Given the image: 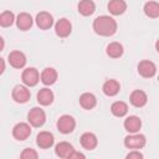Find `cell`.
I'll list each match as a JSON object with an SVG mask.
<instances>
[{
    "mask_svg": "<svg viewBox=\"0 0 159 159\" xmlns=\"http://www.w3.org/2000/svg\"><path fill=\"white\" fill-rule=\"evenodd\" d=\"M93 30L101 36H112L117 31V22L113 17L102 15L93 21Z\"/></svg>",
    "mask_w": 159,
    "mask_h": 159,
    "instance_id": "1",
    "label": "cell"
},
{
    "mask_svg": "<svg viewBox=\"0 0 159 159\" xmlns=\"http://www.w3.org/2000/svg\"><path fill=\"white\" fill-rule=\"evenodd\" d=\"M27 120L32 127H41L46 122V113L39 107H34L27 113Z\"/></svg>",
    "mask_w": 159,
    "mask_h": 159,
    "instance_id": "2",
    "label": "cell"
},
{
    "mask_svg": "<svg viewBox=\"0 0 159 159\" xmlns=\"http://www.w3.org/2000/svg\"><path fill=\"white\" fill-rule=\"evenodd\" d=\"M145 142H147L145 137L143 134H139L138 132L130 133L124 138V145L128 149H140L145 145Z\"/></svg>",
    "mask_w": 159,
    "mask_h": 159,
    "instance_id": "3",
    "label": "cell"
},
{
    "mask_svg": "<svg viewBox=\"0 0 159 159\" xmlns=\"http://www.w3.org/2000/svg\"><path fill=\"white\" fill-rule=\"evenodd\" d=\"M76 127V120L73 117L68 116V114H63L58 118L57 120V129L63 133V134H68V133H72L73 129Z\"/></svg>",
    "mask_w": 159,
    "mask_h": 159,
    "instance_id": "4",
    "label": "cell"
},
{
    "mask_svg": "<svg viewBox=\"0 0 159 159\" xmlns=\"http://www.w3.org/2000/svg\"><path fill=\"white\" fill-rule=\"evenodd\" d=\"M21 78H22V82H24L25 86L34 87L40 81V75H39V71L35 67H29V68L24 70V72L21 75Z\"/></svg>",
    "mask_w": 159,
    "mask_h": 159,
    "instance_id": "5",
    "label": "cell"
},
{
    "mask_svg": "<svg viewBox=\"0 0 159 159\" xmlns=\"http://www.w3.org/2000/svg\"><path fill=\"white\" fill-rule=\"evenodd\" d=\"M12 99L17 103H26L30 99V89L27 88V86H22V84H16L12 89Z\"/></svg>",
    "mask_w": 159,
    "mask_h": 159,
    "instance_id": "6",
    "label": "cell"
},
{
    "mask_svg": "<svg viewBox=\"0 0 159 159\" xmlns=\"http://www.w3.org/2000/svg\"><path fill=\"white\" fill-rule=\"evenodd\" d=\"M138 72L142 77L150 78L157 73V66L149 60H143L138 63Z\"/></svg>",
    "mask_w": 159,
    "mask_h": 159,
    "instance_id": "7",
    "label": "cell"
},
{
    "mask_svg": "<svg viewBox=\"0 0 159 159\" xmlns=\"http://www.w3.org/2000/svg\"><path fill=\"white\" fill-rule=\"evenodd\" d=\"M30 134H31V127L27 123L20 122L15 124V127L12 128V135L17 140H25L30 137Z\"/></svg>",
    "mask_w": 159,
    "mask_h": 159,
    "instance_id": "8",
    "label": "cell"
},
{
    "mask_svg": "<svg viewBox=\"0 0 159 159\" xmlns=\"http://www.w3.org/2000/svg\"><path fill=\"white\" fill-rule=\"evenodd\" d=\"M36 25L41 29V30H48L52 25H53V17L50 12L47 11H41L36 15Z\"/></svg>",
    "mask_w": 159,
    "mask_h": 159,
    "instance_id": "9",
    "label": "cell"
},
{
    "mask_svg": "<svg viewBox=\"0 0 159 159\" xmlns=\"http://www.w3.org/2000/svg\"><path fill=\"white\" fill-rule=\"evenodd\" d=\"M71 30H72V25H71V22H70V20H67V19H60L57 22H56V25H55V32H56V35L57 36H60V37H67L70 34H71Z\"/></svg>",
    "mask_w": 159,
    "mask_h": 159,
    "instance_id": "10",
    "label": "cell"
},
{
    "mask_svg": "<svg viewBox=\"0 0 159 159\" xmlns=\"http://www.w3.org/2000/svg\"><path fill=\"white\" fill-rule=\"evenodd\" d=\"M7 61L14 68H22L26 65V56L21 51H12L9 53Z\"/></svg>",
    "mask_w": 159,
    "mask_h": 159,
    "instance_id": "11",
    "label": "cell"
},
{
    "mask_svg": "<svg viewBox=\"0 0 159 159\" xmlns=\"http://www.w3.org/2000/svg\"><path fill=\"white\" fill-rule=\"evenodd\" d=\"M53 142H55V139H53L52 133L46 132V130L40 132V133L37 134V137H36V144H37L40 148H42V149L51 148V147L53 145Z\"/></svg>",
    "mask_w": 159,
    "mask_h": 159,
    "instance_id": "12",
    "label": "cell"
},
{
    "mask_svg": "<svg viewBox=\"0 0 159 159\" xmlns=\"http://www.w3.org/2000/svg\"><path fill=\"white\" fill-rule=\"evenodd\" d=\"M73 152H75V149H73L72 144H70L67 142H60L55 148L56 155L60 158H65V159H70Z\"/></svg>",
    "mask_w": 159,
    "mask_h": 159,
    "instance_id": "13",
    "label": "cell"
},
{
    "mask_svg": "<svg viewBox=\"0 0 159 159\" xmlns=\"http://www.w3.org/2000/svg\"><path fill=\"white\" fill-rule=\"evenodd\" d=\"M129 101H130V103H132L134 107L140 108V107H144V106L147 104L148 98H147L145 92H143V91H140V89H135V91H133V92L130 93Z\"/></svg>",
    "mask_w": 159,
    "mask_h": 159,
    "instance_id": "14",
    "label": "cell"
},
{
    "mask_svg": "<svg viewBox=\"0 0 159 159\" xmlns=\"http://www.w3.org/2000/svg\"><path fill=\"white\" fill-rule=\"evenodd\" d=\"M123 125L128 133H137V132H139V129L142 127V120L137 116H129L125 118Z\"/></svg>",
    "mask_w": 159,
    "mask_h": 159,
    "instance_id": "15",
    "label": "cell"
},
{
    "mask_svg": "<svg viewBox=\"0 0 159 159\" xmlns=\"http://www.w3.org/2000/svg\"><path fill=\"white\" fill-rule=\"evenodd\" d=\"M41 82L46 86H51L57 81V71L52 67H46L42 72H41Z\"/></svg>",
    "mask_w": 159,
    "mask_h": 159,
    "instance_id": "16",
    "label": "cell"
},
{
    "mask_svg": "<svg viewBox=\"0 0 159 159\" xmlns=\"http://www.w3.org/2000/svg\"><path fill=\"white\" fill-rule=\"evenodd\" d=\"M32 22H34V20H32L31 15L27 12H20L16 17V26L22 31L29 30L32 26Z\"/></svg>",
    "mask_w": 159,
    "mask_h": 159,
    "instance_id": "17",
    "label": "cell"
},
{
    "mask_svg": "<svg viewBox=\"0 0 159 159\" xmlns=\"http://www.w3.org/2000/svg\"><path fill=\"white\" fill-rule=\"evenodd\" d=\"M102 89H103V93H104L106 96L113 97V96H116V94L119 92L120 84H119V82L116 81V80H107V81L103 83Z\"/></svg>",
    "mask_w": 159,
    "mask_h": 159,
    "instance_id": "18",
    "label": "cell"
},
{
    "mask_svg": "<svg viewBox=\"0 0 159 159\" xmlns=\"http://www.w3.org/2000/svg\"><path fill=\"white\" fill-rule=\"evenodd\" d=\"M81 145L87 149V150H92L97 147V137L93 133L86 132L81 135Z\"/></svg>",
    "mask_w": 159,
    "mask_h": 159,
    "instance_id": "19",
    "label": "cell"
},
{
    "mask_svg": "<svg viewBox=\"0 0 159 159\" xmlns=\"http://www.w3.org/2000/svg\"><path fill=\"white\" fill-rule=\"evenodd\" d=\"M108 10L112 15H122L127 10V4L124 0H109Z\"/></svg>",
    "mask_w": 159,
    "mask_h": 159,
    "instance_id": "20",
    "label": "cell"
},
{
    "mask_svg": "<svg viewBox=\"0 0 159 159\" xmlns=\"http://www.w3.org/2000/svg\"><path fill=\"white\" fill-rule=\"evenodd\" d=\"M37 102L42 106H50L53 102V93L48 88H41L37 92Z\"/></svg>",
    "mask_w": 159,
    "mask_h": 159,
    "instance_id": "21",
    "label": "cell"
},
{
    "mask_svg": "<svg viewBox=\"0 0 159 159\" xmlns=\"http://www.w3.org/2000/svg\"><path fill=\"white\" fill-rule=\"evenodd\" d=\"M80 104L84 109H92L97 104V98L93 93H89V92L82 93L81 97H80Z\"/></svg>",
    "mask_w": 159,
    "mask_h": 159,
    "instance_id": "22",
    "label": "cell"
},
{
    "mask_svg": "<svg viewBox=\"0 0 159 159\" xmlns=\"http://www.w3.org/2000/svg\"><path fill=\"white\" fill-rule=\"evenodd\" d=\"M96 10V4L93 0H81L78 2V12L83 16H89L94 12Z\"/></svg>",
    "mask_w": 159,
    "mask_h": 159,
    "instance_id": "23",
    "label": "cell"
},
{
    "mask_svg": "<svg viewBox=\"0 0 159 159\" xmlns=\"http://www.w3.org/2000/svg\"><path fill=\"white\" fill-rule=\"evenodd\" d=\"M111 112L116 117H124L128 112V106H127V103H124L122 101H116L111 106Z\"/></svg>",
    "mask_w": 159,
    "mask_h": 159,
    "instance_id": "24",
    "label": "cell"
},
{
    "mask_svg": "<svg viewBox=\"0 0 159 159\" xmlns=\"http://www.w3.org/2000/svg\"><path fill=\"white\" fill-rule=\"evenodd\" d=\"M106 52L109 57L112 58H118L123 55V46L119 43V42H111L107 48H106Z\"/></svg>",
    "mask_w": 159,
    "mask_h": 159,
    "instance_id": "25",
    "label": "cell"
},
{
    "mask_svg": "<svg viewBox=\"0 0 159 159\" xmlns=\"http://www.w3.org/2000/svg\"><path fill=\"white\" fill-rule=\"evenodd\" d=\"M144 14L148 17L157 19L159 16V4L155 1H148L144 5Z\"/></svg>",
    "mask_w": 159,
    "mask_h": 159,
    "instance_id": "26",
    "label": "cell"
},
{
    "mask_svg": "<svg viewBox=\"0 0 159 159\" xmlns=\"http://www.w3.org/2000/svg\"><path fill=\"white\" fill-rule=\"evenodd\" d=\"M15 21V15L11 11H4L0 14V26L2 27H9L14 24Z\"/></svg>",
    "mask_w": 159,
    "mask_h": 159,
    "instance_id": "27",
    "label": "cell"
},
{
    "mask_svg": "<svg viewBox=\"0 0 159 159\" xmlns=\"http://www.w3.org/2000/svg\"><path fill=\"white\" fill-rule=\"evenodd\" d=\"M20 157H21L22 159H36V158L39 157V154H37L34 149L26 148V149H24V152L20 154Z\"/></svg>",
    "mask_w": 159,
    "mask_h": 159,
    "instance_id": "28",
    "label": "cell"
},
{
    "mask_svg": "<svg viewBox=\"0 0 159 159\" xmlns=\"http://www.w3.org/2000/svg\"><path fill=\"white\" fill-rule=\"evenodd\" d=\"M125 158H127V159H142V158H143V154H142V153H139L138 150L133 149V152L128 153Z\"/></svg>",
    "mask_w": 159,
    "mask_h": 159,
    "instance_id": "29",
    "label": "cell"
},
{
    "mask_svg": "<svg viewBox=\"0 0 159 159\" xmlns=\"http://www.w3.org/2000/svg\"><path fill=\"white\" fill-rule=\"evenodd\" d=\"M5 71V61L0 57V75H2Z\"/></svg>",
    "mask_w": 159,
    "mask_h": 159,
    "instance_id": "30",
    "label": "cell"
},
{
    "mask_svg": "<svg viewBox=\"0 0 159 159\" xmlns=\"http://www.w3.org/2000/svg\"><path fill=\"white\" fill-rule=\"evenodd\" d=\"M4 46H5V42H4V39L0 36V51H2V48H4Z\"/></svg>",
    "mask_w": 159,
    "mask_h": 159,
    "instance_id": "31",
    "label": "cell"
}]
</instances>
